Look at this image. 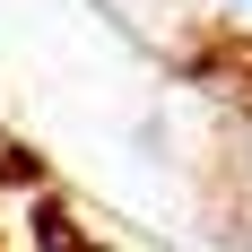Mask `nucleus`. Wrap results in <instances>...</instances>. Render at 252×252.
I'll list each match as a JSON object with an SVG mask.
<instances>
[{
    "instance_id": "nucleus-1",
    "label": "nucleus",
    "mask_w": 252,
    "mask_h": 252,
    "mask_svg": "<svg viewBox=\"0 0 252 252\" xmlns=\"http://www.w3.org/2000/svg\"><path fill=\"white\" fill-rule=\"evenodd\" d=\"M35 252H104V244H96V235H78L61 209H44V218H35Z\"/></svg>"
},
{
    "instance_id": "nucleus-4",
    "label": "nucleus",
    "mask_w": 252,
    "mask_h": 252,
    "mask_svg": "<svg viewBox=\"0 0 252 252\" xmlns=\"http://www.w3.org/2000/svg\"><path fill=\"white\" fill-rule=\"evenodd\" d=\"M235 9H252V0H235Z\"/></svg>"
},
{
    "instance_id": "nucleus-2",
    "label": "nucleus",
    "mask_w": 252,
    "mask_h": 252,
    "mask_svg": "<svg viewBox=\"0 0 252 252\" xmlns=\"http://www.w3.org/2000/svg\"><path fill=\"white\" fill-rule=\"evenodd\" d=\"M235 183H244V191H252V122L235 130Z\"/></svg>"
},
{
    "instance_id": "nucleus-3",
    "label": "nucleus",
    "mask_w": 252,
    "mask_h": 252,
    "mask_svg": "<svg viewBox=\"0 0 252 252\" xmlns=\"http://www.w3.org/2000/svg\"><path fill=\"white\" fill-rule=\"evenodd\" d=\"M235 252H252V235H244V244H235Z\"/></svg>"
}]
</instances>
